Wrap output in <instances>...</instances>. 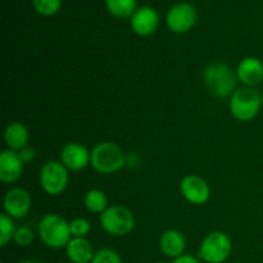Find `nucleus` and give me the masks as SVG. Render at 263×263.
<instances>
[{"label": "nucleus", "instance_id": "obj_1", "mask_svg": "<svg viewBox=\"0 0 263 263\" xmlns=\"http://www.w3.org/2000/svg\"><path fill=\"white\" fill-rule=\"evenodd\" d=\"M203 81L208 91L216 98L231 97L236 91L238 76L230 66L221 62L210 63L203 71Z\"/></svg>", "mask_w": 263, "mask_h": 263}, {"label": "nucleus", "instance_id": "obj_2", "mask_svg": "<svg viewBox=\"0 0 263 263\" xmlns=\"http://www.w3.org/2000/svg\"><path fill=\"white\" fill-rule=\"evenodd\" d=\"M90 164L99 174H116L126 166V156L113 141H102L90 152Z\"/></svg>", "mask_w": 263, "mask_h": 263}, {"label": "nucleus", "instance_id": "obj_3", "mask_svg": "<svg viewBox=\"0 0 263 263\" xmlns=\"http://www.w3.org/2000/svg\"><path fill=\"white\" fill-rule=\"evenodd\" d=\"M39 236L46 247L61 249L67 247L72 239L69 222L57 213H48L39 222Z\"/></svg>", "mask_w": 263, "mask_h": 263}, {"label": "nucleus", "instance_id": "obj_4", "mask_svg": "<svg viewBox=\"0 0 263 263\" xmlns=\"http://www.w3.org/2000/svg\"><path fill=\"white\" fill-rule=\"evenodd\" d=\"M229 107L234 118L248 122L259 113L262 107L261 94L253 87H240L230 97Z\"/></svg>", "mask_w": 263, "mask_h": 263}, {"label": "nucleus", "instance_id": "obj_5", "mask_svg": "<svg viewBox=\"0 0 263 263\" xmlns=\"http://www.w3.org/2000/svg\"><path fill=\"white\" fill-rule=\"evenodd\" d=\"M99 220L103 230L113 236H125L135 228L134 213L123 205L108 207L100 215Z\"/></svg>", "mask_w": 263, "mask_h": 263}, {"label": "nucleus", "instance_id": "obj_6", "mask_svg": "<svg viewBox=\"0 0 263 263\" xmlns=\"http://www.w3.org/2000/svg\"><path fill=\"white\" fill-rule=\"evenodd\" d=\"M233 243L222 231L210 233L202 240L198 257L205 263H223L230 257Z\"/></svg>", "mask_w": 263, "mask_h": 263}, {"label": "nucleus", "instance_id": "obj_7", "mask_svg": "<svg viewBox=\"0 0 263 263\" xmlns=\"http://www.w3.org/2000/svg\"><path fill=\"white\" fill-rule=\"evenodd\" d=\"M68 168L61 161H48L41 167L39 180L46 194L61 195L68 185Z\"/></svg>", "mask_w": 263, "mask_h": 263}, {"label": "nucleus", "instance_id": "obj_8", "mask_svg": "<svg viewBox=\"0 0 263 263\" xmlns=\"http://www.w3.org/2000/svg\"><path fill=\"white\" fill-rule=\"evenodd\" d=\"M166 22L174 32H187L197 22V10L189 3H179L168 10Z\"/></svg>", "mask_w": 263, "mask_h": 263}, {"label": "nucleus", "instance_id": "obj_9", "mask_svg": "<svg viewBox=\"0 0 263 263\" xmlns=\"http://www.w3.org/2000/svg\"><path fill=\"white\" fill-rule=\"evenodd\" d=\"M180 192L189 203L195 205L204 204L211 197L207 181L197 175H187L180 182Z\"/></svg>", "mask_w": 263, "mask_h": 263}, {"label": "nucleus", "instance_id": "obj_10", "mask_svg": "<svg viewBox=\"0 0 263 263\" xmlns=\"http://www.w3.org/2000/svg\"><path fill=\"white\" fill-rule=\"evenodd\" d=\"M32 205L30 194L22 187H13L4 197V213L12 218H23Z\"/></svg>", "mask_w": 263, "mask_h": 263}, {"label": "nucleus", "instance_id": "obj_11", "mask_svg": "<svg viewBox=\"0 0 263 263\" xmlns=\"http://www.w3.org/2000/svg\"><path fill=\"white\" fill-rule=\"evenodd\" d=\"M23 162L18 152L3 151L0 154V181L3 184H13L22 176Z\"/></svg>", "mask_w": 263, "mask_h": 263}, {"label": "nucleus", "instance_id": "obj_12", "mask_svg": "<svg viewBox=\"0 0 263 263\" xmlns=\"http://www.w3.org/2000/svg\"><path fill=\"white\" fill-rule=\"evenodd\" d=\"M238 80L247 87H254L263 81V63L256 57L241 59L236 68Z\"/></svg>", "mask_w": 263, "mask_h": 263}, {"label": "nucleus", "instance_id": "obj_13", "mask_svg": "<svg viewBox=\"0 0 263 263\" xmlns=\"http://www.w3.org/2000/svg\"><path fill=\"white\" fill-rule=\"evenodd\" d=\"M61 162L72 171L84 170L90 164V152L80 143H68L61 151Z\"/></svg>", "mask_w": 263, "mask_h": 263}, {"label": "nucleus", "instance_id": "obj_14", "mask_svg": "<svg viewBox=\"0 0 263 263\" xmlns=\"http://www.w3.org/2000/svg\"><path fill=\"white\" fill-rule=\"evenodd\" d=\"M159 25V15L151 7H143L136 10L131 17V27L140 36H149L156 32Z\"/></svg>", "mask_w": 263, "mask_h": 263}, {"label": "nucleus", "instance_id": "obj_15", "mask_svg": "<svg viewBox=\"0 0 263 263\" xmlns=\"http://www.w3.org/2000/svg\"><path fill=\"white\" fill-rule=\"evenodd\" d=\"M159 248L164 256L175 259L184 254L185 248H186V240L180 231L167 230L161 235Z\"/></svg>", "mask_w": 263, "mask_h": 263}, {"label": "nucleus", "instance_id": "obj_16", "mask_svg": "<svg viewBox=\"0 0 263 263\" xmlns=\"http://www.w3.org/2000/svg\"><path fill=\"white\" fill-rule=\"evenodd\" d=\"M66 252L72 263H91L95 254L91 243L85 238H72L67 244Z\"/></svg>", "mask_w": 263, "mask_h": 263}, {"label": "nucleus", "instance_id": "obj_17", "mask_svg": "<svg viewBox=\"0 0 263 263\" xmlns=\"http://www.w3.org/2000/svg\"><path fill=\"white\" fill-rule=\"evenodd\" d=\"M30 134L27 127L21 122H12L5 127L4 140L10 151L20 152L25 146H27Z\"/></svg>", "mask_w": 263, "mask_h": 263}, {"label": "nucleus", "instance_id": "obj_18", "mask_svg": "<svg viewBox=\"0 0 263 263\" xmlns=\"http://www.w3.org/2000/svg\"><path fill=\"white\" fill-rule=\"evenodd\" d=\"M84 204L87 211L102 215L108 208V198L104 192L99 189H91L85 194Z\"/></svg>", "mask_w": 263, "mask_h": 263}, {"label": "nucleus", "instance_id": "obj_19", "mask_svg": "<svg viewBox=\"0 0 263 263\" xmlns=\"http://www.w3.org/2000/svg\"><path fill=\"white\" fill-rule=\"evenodd\" d=\"M110 14L117 18L133 17L136 12V0H105Z\"/></svg>", "mask_w": 263, "mask_h": 263}, {"label": "nucleus", "instance_id": "obj_20", "mask_svg": "<svg viewBox=\"0 0 263 263\" xmlns=\"http://www.w3.org/2000/svg\"><path fill=\"white\" fill-rule=\"evenodd\" d=\"M17 230L14 221L7 213L0 215V246L5 247L14 238V233Z\"/></svg>", "mask_w": 263, "mask_h": 263}, {"label": "nucleus", "instance_id": "obj_21", "mask_svg": "<svg viewBox=\"0 0 263 263\" xmlns=\"http://www.w3.org/2000/svg\"><path fill=\"white\" fill-rule=\"evenodd\" d=\"M62 0H33L36 12L41 15H53L59 10Z\"/></svg>", "mask_w": 263, "mask_h": 263}, {"label": "nucleus", "instance_id": "obj_22", "mask_svg": "<svg viewBox=\"0 0 263 263\" xmlns=\"http://www.w3.org/2000/svg\"><path fill=\"white\" fill-rule=\"evenodd\" d=\"M72 238H85L91 230V225L84 217H76L69 222Z\"/></svg>", "mask_w": 263, "mask_h": 263}, {"label": "nucleus", "instance_id": "obj_23", "mask_svg": "<svg viewBox=\"0 0 263 263\" xmlns=\"http://www.w3.org/2000/svg\"><path fill=\"white\" fill-rule=\"evenodd\" d=\"M91 263H122V258L113 249L103 248L95 252Z\"/></svg>", "mask_w": 263, "mask_h": 263}, {"label": "nucleus", "instance_id": "obj_24", "mask_svg": "<svg viewBox=\"0 0 263 263\" xmlns=\"http://www.w3.org/2000/svg\"><path fill=\"white\" fill-rule=\"evenodd\" d=\"M33 238H35V235H33L31 229L26 228V226H21V228H17V230H15L13 240H14V243L17 246L25 248V247H28L32 244Z\"/></svg>", "mask_w": 263, "mask_h": 263}, {"label": "nucleus", "instance_id": "obj_25", "mask_svg": "<svg viewBox=\"0 0 263 263\" xmlns=\"http://www.w3.org/2000/svg\"><path fill=\"white\" fill-rule=\"evenodd\" d=\"M18 154H20L21 159H22L23 163H28V162L33 161V158H35L36 153H35V149L31 148V146H25L23 149H21L20 152H18Z\"/></svg>", "mask_w": 263, "mask_h": 263}, {"label": "nucleus", "instance_id": "obj_26", "mask_svg": "<svg viewBox=\"0 0 263 263\" xmlns=\"http://www.w3.org/2000/svg\"><path fill=\"white\" fill-rule=\"evenodd\" d=\"M172 263H200L199 259L195 258L194 256H192V254H182V256L177 257V258L174 259V262Z\"/></svg>", "mask_w": 263, "mask_h": 263}, {"label": "nucleus", "instance_id": "obj_27", "mask_svg": "<svg viewBox=\"0 0 263 263\" xmlns=\"http://www.w3.org/2000/svg\"><path fill=\"white\" fill-rule=\"evenodd\" d=\"M18 263H40V262L31 261V259H25V261H21V262H18Z\"/></svg>", "mask_w": 263, "mask_h": 263}, {"label": "nucleus", "instance_id": "obj_28", "mask_svg": "<svg viewBox=\"0 0 263 263\" xmlns=\"http://www.w3.org/2000/svg\"><path fill=\"white\" fill-rule=\"evenodd\" d=\"M261 100H262V105H263V92L261 94Z\"/></svg>", "mask_w": 263, "mask_h": 263}, {"label": "nucleus", "instance_id": "obj_29", "mask_svg": "<svg viewBox=\"0 0 263 263\" xmlns=\"http://www.w3.org/2000/svg\"><path fill=\"white\" fill-rule=\"evenodd\" d=\"M156 263H167V262H164V261H159V262H156Z\"/></svg>", "mask_w": 263, "mask_h": 263}]
</instances>
